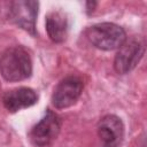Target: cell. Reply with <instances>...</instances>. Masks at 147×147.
Listing matches in <instances>:
<instances>
[{
    "label": "cell",
    "mask_w": 147,
    "mask_h": 147,
    "mask_svg": "<svg viewBox=\"0 0 147 147\" xmlns=\"http://www.w3.org/2000/svg\"><path fill=\"white\" fill-rule=\"evenodd\" d=\"M0 74L7 82H22L32 74V60L22 46L6 48L0 55Z\"/></svg>",
    "instance_id": "1"
},
{
    "label": "cell",
    "mask_w": 147,
    "mask_h": 147,
    "mask_svg": "<svg viewBox=\"0 0 147 147\" xmlns=\"http://www.w3.org/2000/svg\"><path fill=\"white\" fill-rule=\"evenodd\" d=\"M85 34L87 40L94 47L102 51L118 49L127 39L125 30L113 22L93 24L87 28Z\"/></svg>",
    "instance_id": "2"
},
{
    "label": "cell",
    "mask_w": 147,
    "mask_h": 147,
    "mask_svg": "<svg viewBox=\"0 0 147 147\" xmlns=\"http://www.w3.org/2000/svg\"><path fill=\"white\" fill-rule=\"evenodd\" d=\"M61 125V118L54 111L47 109L41 119L31 127L29 140L36 147H47L57 138Z\"/></svg>",
    "instance_id": "3"
},
{
    "label": "cell",
    "mask_w": 147,
    "mask_h": 147,
    "mask_svg": "<svg viewBox=\"0 0 147 147\" xmlns=\"http://www.w3.org/2000/svg\"><path fill=\"white\" fill-rule=\"evenodd\" d=\"M145 53V44L137 39H126L117 49L114 59V69L119 75H125L132 71L140 62Z\"/></svg>",
    "instance_id": "4"
},
{
    "label": "cell",
    "mask_w": 147,
    "mask_h": 147,
    "mask_svg": "<svg viewBox=\"0 0 147 147\" xmlns=\"http://www.w3.org/2000/svg\"><path fill=\"white\" fill-rule=\"evenodd\" d=\"M39 3L32 0H18L10 2L8 17L18 28L25 30L31 36H36V21Z\"/></svg>",
    "instance_id": "5"
},
{
    "label": "cell",
    "mask_w": 147,
    "mask_h": 147,
    "mask_svg": "<svg viewBox=\"0 0 147 147\" xmlns=\"http://www.w3.org/2000/svg\"><path fill=\"white\" fill-rule=\"evenodd\" d=\"M84 83L78 76H67L54 88L52 103L56 109H64L74 106L80 98Z\"/></svg>",
    "instance_id": "6"
},
{
    "label": "cell",
    "mask_w": 147,
    "mask_h": 147,
    "mask_svg": "<svg viewBox=\"0 0 147 147\" xmlns=\"http://www.w3.org/2000/svg\"><path fill=\"white\" fill-rule=\"evenodd\" d=\"M96 130L103 147H119L124 138V124L118 116L113 114L103 116L98 122Z\"/></svg>",
    "instance_id": "7"
},
{
    "label": "cell",
    "mask_w": 147,
    "mask_h": 147,
    "mask_svg": "<svg viewBox=\"0 0 147 147\" xmlns=\"http://www.w3.org/2000/svg\"><path fill=\"white\" fill-rule=\"evenodd\" d=\"M38 102V94L30 87H18L7 91L2 95L3 107L9 113H16L18 110L29 108Z\"/></svg>",
    "instance_id": "8"
},
{
    "label": "cell",
    "mask_w": 147,
    "mask_h": 147,
    "mask_svg": "<svg viewBox=\"0 0 147 147\" xmlns=\"http://www.w3.org/2000/svg\"><path fill=\"white\" fill-rule=\"evenodd\" d=\"M46 32L53 42L61 44L68 36V18L61 10H52L46 16Z\"/></svg>",
    "instance_id": "9"
},
{
    "label": "cell",
    "mask_w": 147,
    "mask_h": 147,
    "mask_svg": "<svg viewBox=\"0 0 147 147\" xmlns=\"http://www.w3.org/2000/svg\"><path fill=\"white\" fill-rule=\"evenodd\" d=\"M95 6H96V2H92V1H90V2H86V9H87V11L90 13L91 11V9H92V11H93V9L95 8Z\"/></svg>",
    "instance_id": "10"
}]
</instances>
